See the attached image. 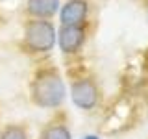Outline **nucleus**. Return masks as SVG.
Instances as JSON below:
<instances>
[{
  "label": "nucleus",
  "instance_id": "obj_10",
  "mask_svg": "<svg viewBox=\"0 0 148 139\" xmlns=\"http://www.w3.org/2000/svg\"><path fill=\"white\" fill-rule=\"evenodd\" d=\"M146 11H148V0H146Z\"/></svg>",
  "mask_w": 148,
  "mask_h": 139
},
{
  "label": "nucleus",
  "instance_id": "obj_1",
  "mask_svg": "<svg viewBox=\"0 0 148 139\" xmlns=\"http://www.w3.org/2000/svg\"><path fill=\"white\" fill-rule=\"evenodd\" d=\"M30 100L41 109H59L67 100V83L56 65H41L30 80Z\"/></svg>",
  "mask_w": 148,
  "mask_h": 139
},
{
  "label": "nucleus",
  "instance_id": "obj_7",
  "mask_svg": "<svg viewBox=\"0 0 148 139\" xmlns=\"http://www.w3.org/2000/svg\"><path fill=\"white\" fill-rule=\"evenodd\" d=\"M39 139H72V132L63 115H56L41 128Z\"/></svg>",
  "mask_w": 148,
  "mask_h": 139
},
{
  "label": "nucleus",
  "instance_id": "obj_9",
  "mask_svg": "<svg viewBox=\"0 0 148 139\" xmlns=\"http://www.w3.org/2000/svg\"><path fill=\"white\" fill-rule=\"evenodd\" d=\"M80 139H100V137L95 136V133H89V136H83V137H80Z\"/></svg>",
  "mask_w": 148,
  "mask_h": 139
},
{
  "label": "nucleus",
  "instance_id": "obj_3",
  "mask_svg": "<svg viewBox=\"0 0 148 139\" xmlns=\"http://www.w3.org/2000/svg\"><path fill=\"white\" fill-rule=\"evenodd\" d=\"M69 96H71L72 104L82 111H92L98 108L100 98H102V91L98 82L89 74L83 76H76L71 80L69 85Z\"/></svg>",
  "mask_w": 148,
  "mask_h": 139
},
{
  "label": "nucleus",
  "instance_id": "obj_6",
  "mask_svg": "<svg viewBox=\"0 0 148 139\" xmlns=\"http://www.w3.org/2000/svg\"><path fill=\"white\" fill-rule=\"evenodd\" d=\"M61 2L59 0H26L24 13L28 19H46L52 21L58 15Z\"/></svg>",
  "mask_w": 148,
  "mask_h": 139
},
{
  "label": "nucleus",
  "instance_id": "obj_4",
  "mask_svg": "<svg viewBox=\"0 0 148 139\" xmlns=\"http://www.w3.org/2000/svg\"><path fill=\"white\" fill-rule=\"evenodd\" d=\"M87 43V26H59L58 28V41L63 56L74 58L83 50Z\"/></svg>",
  "mask_w": 148,
  "mask_h": 139
},
{
  "label": "nucleus",
  "instance_id": "obj_8",
  "mask_svg": "<svg viewBox=\"0 0 148 139\" xmlns=\"http://www.w3.org/2000/svg\"><path fill=\"white\" fill-rule=\"evenodd\" d=\"M0 139H32L30 128L22 122H9L0 128Z\"/></svg>",
  "mask_w": 148,
  "mask_h": 139
},
{
  "label": "nucleus",
  "instance_id": "obj_2",
  "mask_svg": "<svg viewBox=\"0 0 148 139\" xmlns=\"http://www.w3.org/2000/svg\"><path fill=\"white\" fill-rule=\"evenodd\" d=\"M56 41H58V28L52 21L26 19L22 24V35L18 46L24 54L41 58V56H48L52 52Z\"/></svg>",
  "mask_w": 148,
  "mask_h": 139
},
{
  "label": "nucleus",
  "instance_id": "obj_5",
  "mask_svg": "<svg viewBox=\"0 0 148 139\" xmlns=\"http://www.w3.org/2000/svg\"><path fill=\"white\" fill-rule=\"evenodd\" d=\"M59 26H87L89 0H67L58 11Z\"/></svg>",
  "mask_w": 148,
  "mask_h": 139
}]
</instances>
